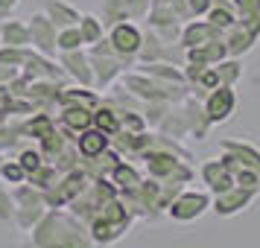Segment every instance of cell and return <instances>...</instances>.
I'll use <instances>...</instances> for the list:
<instances>
[{
	"label": "cell",
	"mask_w": 260,
	"mask_h": 248,
	"mask_svg": "<svg viewBox=\"0 0 260 248\" xmlns=\"http://www.w3.org/2000/svg\"><path fill=\"white\" fill-rule=\"evenodd\" d=\"M234 184L243 190H254V193H260V172H254V169H248V166H237L234 169Z\"/></svg>",
	"instance_id": "cell-10"
},
{
	"label": "cell",
	"mask_w": 260,
	"mask_h": 248,
	"mask_svg": "<svg viewBox=\"0 0 260 248\" xmlns=\"http://www.w3.org/2000/svg\"><path fill=\"white\" fill-rule=\"evenodd\" d=\"M216 38H222V29H216L211 21H196V24H187L184 32H181V44L184 47H205Z\"/></svg>",
	"instance_id": "cell-5"
},
{
	"label": "cell",
	"mask_w": 260,
	"mask_h": 248,
	"mask_svg": "<svg viewBox=\"0 0 260 248\" xmlns=\"http://www.w3.org/2000/svg\"><path fill=\"white\" fill-rule=\"evenodd\" d=\"M222 152H231L240 161V166H248L260 172V149L248 140H222Z\"/></svg>",
	"instance_id": "cell-6"
},
{
	"label": "cell",
	"mask_w": 260,
	"mask_h": 248,
	"mask_svg": "<svg viewBox=\"0 0 260 248\" xmlns=\"http://www.w3.org/2000/svg\"><path fill=\"white\" fill-rule=\"evenodd\" d=\"M208 207H211V196H208V193L187 190V193H178L176 199H173V204H170V216L178 219V222H190V219H199Z\"/></svg>",
	"instance_id": "cell-3"
},
{
	"label": "cell",
	"mask_w": 260,
	"mask_h": 248,
	"mask_svg": "<svg viewBox=\"0 0 260 248\" xmlns=\"http://www.w3.org/2000/svg\"><path fill=\"white\" fill-rule=\"evenodd\" d=\"M237 108V94L234 88H228V85H219V88H213L208 99H205V117L211 120V126L216 123H228L231 114H234Z\"/></svg>",
	"instance_id": "cell-2"
},
{
	"label": "cell",
	"mask_w": 260,
	"mask_h": 248,
	"mask_svg": "<svg viewBox=\"0 0 260 248\" xmlns=\"http://www.w3.org/2000/svg\"><path fill=\"white\" fill-rule=\"evenodd\" d=\"M237 9V21H248L260 15V0H231Z\"/></svg>",
	"instance_id": "cell-11"
},
{
	"label": "cell",
	"mask_w": 260,
	"mask_h": 248,
	"mask_svg": "<svg viewBox=\"0 0 260 248\" xmlns=\"http://www.w3.org/2000/svg\"><path fill=\"white\" fill-rule=\"evenodd\" d=\"M106 149V134L103 131H88L82 137V152L85 155H96Z\"/></svg>",
	"instance_id": "cell-12"
},
{
	"label": "cell",
	"mask_w": 260,
	"mask_h": 248,
	"mask_svg": "<svg viewBox=\"0 0 260 248\" xmlns=\"http://www.w3.org/2000/svg\"><path fill=\"white\" fill-rule=\"evenodd\" d=\"M202 181H205L208 190L216 196V193H225V190L234 187V172H231L219 158H216V161H205V164H202Z\"/></svg>",
	"instance_id": "cell-4"
},
{
	"label": "cell",
	"mask_w": 260,
	"mask_h": 248,
	"mask_svg": "<svg viewBox=\"0 0 260 248\" xmlns=\"http://www.w3.org/2000/svg\"><path fill=\"white\" fill-rule=\"evenodd\" d=\"M213 67H216V73H219V85H228V88H234V85L243 79V61L234 59V56H228V59L216 61Z\"/></svg>",
	"instance_id": "cell-9"
},
{
	"label": "cell",
	"mask_w": 260,
	"mask_h": 248,
	"mask_svg": "<svg viewBox=\"0 0 260 248\" xmlns=\"http://www.w3.org/2000/svg\"><path fill=\"white\" fill-rule=\"evenodd\" d=\"M260 193H254V190H243V187H231L225 190V193H216L211 201V210L216 213V216H237V213H243L246 207H251V201L257 199Z\"/></svg>",
	"instance_id": "cell-1"
},
{
	"label": "cell",
	"mask_w": 260,
	"mask_h": 248,
	"mask_svg": "<svg viewBox=\"0 0 260 248\" xmlns=\"http://www.w3.org/2000/svg\"><path fill=\"white\" fill-rule=\"evenodd\" d=\"M96 120H100V126L108 129V131L117 129V117H111V111H100V117H96Z\"/></svg>",
	"instance_id": "cell-14"
},
{
	"label": "cell",
	"mask_w": 260,
	"mask_h": 248,
	"mask_svg": "<svg viewBox=\"0 0 260 248\" xmlns=\"http://www.w3.org/2000/svg\"><path fill=\"white\" fill-rule=\"evenodd\" d=\"M211 3H213V0H187V15H196V18H202V15H208Z\"/></svg>",
	"instance_id": "cell-13"
},
{
	"label": "cell",
	"mask_w": 260,
	"mask_h": 248,
	"mask_svg": "<svg viewBox=\"0 0 260 248\" xmlns=\"http://www.w3.org/2000/svg\"><path fill=\"white\" fill-rule=\"evenodd\" d=\"M111 41H114V50L117 53H126V56H132V53H138L143 44L141 32L135 29L132 24H120L114 32H111Z\"/></svg>",
	"instance_id": "cell-7"
},
{
	"label": "cell",
	"mask_w": 260,
	"mask_h": 248,
	"mask_svg": "<svg viewBox=\"0 0 260 248\" xmlns=\"http://www.w3.org/2000/svg\"><path fill=\"white\" fill-rule=\"evenodd\" d=\"M205 18H208L216 29H228L231 24H237V9H234L231 0H213Z\"/></svg>",
	"instance_id": "cell-8"
}]
</instances>
